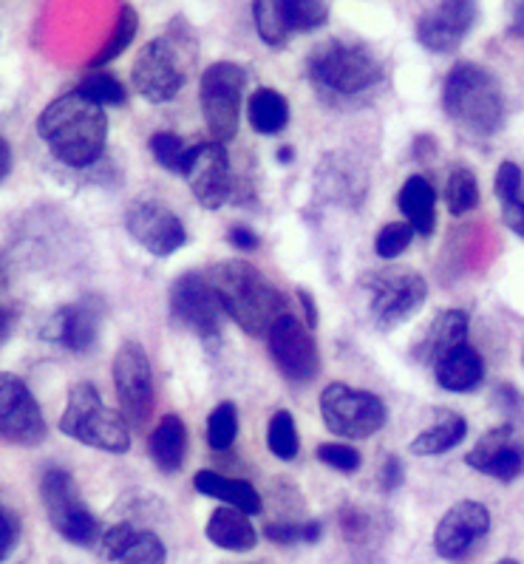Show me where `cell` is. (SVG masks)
<instances>
[{"mask_svg": "<svg viewBox=\"0 0 524 564\" xmlns=\"http://www.w3.org/2000/svg\"><path fill=\"white\" fill-rule=\"evenodd\" d=\"M37 133L54 153V160L68 167H88L106 153V108L74 88L43 108L37 117Z\"/></svg>", "mask_w": 524, "mask_h": 564, "instance_id": "1", "label": "cell"}, {"mask_svg": "<svg viewBox=\"0 0 524 564\" xmlns=\"http://www.w3.org/2000/svg\"><path fill=\"white\" fill-rule=\"evenodd\" d=\"M207 279L216 286L225 313L252 338H266L275 321L286 315L284 295L259 267L230 259L210 267Z\"/></svg>", "mask_w": 524, "mask_h": 564, "instance_id": "2", "label": "cell"}, {"mask_svg": "<svg viewBox=\"0 0 524 564\" xmlns=\"http://www.w3.org/2000/svg\"><path fill=\"white\" fill-rule=\"evenodd\" d=\"M443 111L459 133L488 140L507 122V102L499 80L479 63H457L443 83Z\"/></svg>", "mask_w": 524, "mask_h": 564, "instance_id": "3", "label": "cell"}, {"mask_svg": "<svg viewBox=\"0 0 524 564\" xmlns=\"http://www.w3.org/2000/svg\"><path fill=\"white\" fill-rule=\"evenodd\" d=\"M199 37L193 34L185 18H173L165 37L145 43L131 66V86L142 100L160 106L171 102L185 86V61L193 63Z\"/></svg>", "mask_w": 524, "mask_h": 564, "instance_id": "4", "label": "cell"}, {"mask_svg": "<svg viewBox=\"0 0 524 564\" xmlns=\"http://www.w3.org/2000/svg\"><path fill=\"white\" fill-rule=\"evenodd\" d=\"M306 74L324 97H358L383 83L385 68L372 46L360 41L318 43L306 57Z\"/></svg>", "mask_w": 524, "mask_h": 564, "instance_id": "5", "label": "cell"}, {"mask_svg": "<svg viewBox=\"0 0 524 564\" xmlns=\"http://www.w3.org/2000/svg\"><path fill=\"white\" fill-rule=\"evenodd\" d=\"M61 432L77 443L108 454H125L131 448V425H128L125 414L108 409L97 386L88 380L72 386L61 417Z\"/></svg>", "mask_w": 524, "mask_h": 564, "instance_id": "6", "label": "cell"}, {"mask_svg": "<svg viewBox=\"0 0 524 564\" xmlns=\"http://www.w3.org/2000/svg\"><path fill=\"white\" fill-rule=\"evenodd\" d=\"M41 499L52 528L77 547H91L102 539L100 522L86 508L80 488L66 468H46L41 477Z\"/></svg>", "mask_w": 524, "mask_h": 564, "instance_id": "7", "label": "cell"}, {"mask_svg": "<svg viewBox=\"0 0 524 564\" xmlns=\"http://www.w3.org/2000/svg\"><path fill=\"white\" fill-rule=\"evenodd\" d=\"M247 72L239 63L219 61L201 72L199 100L212 142L227 145L236 140L241 122V97H244Z\"/></svg>", "mask_w": 524, "mask_h": 564, "instance_id": "8", "label": "cell"}, {"mask_svg": "<svg viewBox=\"0 0 524 564\" xmlns=\"http://www.w3.org/2000/svg\"><path fill=\"white\" fill-rule=\"evenodd\" d=\"M320 417L343 440H369L385 425V403L372 392L346 383H329L320 392Z\"/></svg>", "mask_w": 524, "mask_h": 564, "instance_id": "9", "label": "cell"}, {"mask_svg": "<svg viewBox=\"0 0 524 564\" xmlns=\"http://www.w3.org/2000/svg\"><path fill=\"white\" fill-rule=\"evenodd\" d=\"M369 293V313L378 329H394L405 324L428 299V284L419 272L383 270L363 279Z\"/></svg>", "mask_w": 524, "mask_h": 564, "instance_id": "10", "label": "cell"}, {"mask_svg": "<svg viewBox=\"0 0 524 564\" xmlns=\"http://www.w3.org/2000/svg\"><path fill=\"white\" fill-rule=\"evenodd\" d=\"M167 306H171L173 324H179L196 338L216 340L221 335V321L227 313L207 275H199V272L179 275L171 286Z\"/></svg>", "mask_w": 524, "mask_h": 564, "instance_id": "11", "label": "cell"}, {"mask_svg": "<svg viewBox=\"0 0 524 564\" xmlns=\"http://www.w3.org/2000/svg\"><path fill=\"white\" fill-rule=\"evenodd\" d=\"M113 389L128 425L145 429L153 414V372L140 340H125L113 355Z\"/></svg>", "mask_w": 524, "mask_h": 564, "instance_id": "12", "label": "cell"}, {"mask_svg": "<svg viewBox=\"0 0 524 564\" xmlns=\"http://www.w3.org/2000/svg\"><path fill=\"white\" fill-rule=\"evenodd\" d=\"M46 417L18 375H0V434L9 445L34 448L46 440Z\"/></svg>", "mask_w": 524, "mask_h": 564, "instance_id": "13", "label": "cell"}, {"mask_svg": "<svg viewBox=\"0 0 524 564\" xmlns=\"http://www.w3.org/2000/svg\"><path fill=\"white\" fill-rule=\"evenodd\" d=\"M266 346H270V355H273L279 372L286 380H295V383H306V380H315L320 372V352L318 344H315L309 326L301 324L295 315H281L275 321V326L266 335Z\"/></svg>", "mask_w": 524, "mask_h": 564, "instance_id": "14", "label": "cell"}, {"mask_svg": "<svg viewBox=\"0 0 524 564\" xmlns=\"http://www.w3.org/2000/svg\"><path fill=\"white\" fill-rule=\"evenodd\" d=\"M125 227L137 245L160 259L179 252L187 241V230L179 216L156 199L133 202L125 210Z\"/></svg>", "mask_w": 524, "mask_h": 564, "instance_id": "15", "label": "cell"}, {"mask_svg": "<svg viewBox=\"0 0 524 564\" xmlns=\"http://www.w3.org/2000/svg\"><path fill=\"white\" fill-rule=\"evenodd\" d=\"M185 180L193 196L207 210H219L232 196L230 156L219 142H201L187 151Z\"/></svg>", "mask_w": 524, "mask_h": 564, "instance_id": "16", "label": "cell"}, {"mask_svg": "<svg viewBox=\"0 0 524 564\" xmlns=\"http://www.w3.org/2000/svg\"><path fill=\"white\" fill-rule=\"evenodd\" d=\"M491 531V513L482 502L465 499L445 511L434 531V551L445 562H462Z\"/></svg>", "mask_w": 524, "mask_h": 564, "instance_id": "17", "label": "cell"}, {"mask_svg": "<svg viewBox=\"0 0 524 564\" xmlns=\"http://www.w3.org/2000/svg\"><path fill=\"white\" fill-rule=\"evenodd\" d=\"M479 18L477 3L468 0H443L432 3L417 18V41L419 46L434 54H451L462 46L468 32Z\"/></svg>", "mask_w": 524, "mask_h": 564, "instance_id": "18", "label": "cell"}, {"mask_svg": "<svg viewBox=\"0 0 524 564\" xmlns=\"http://www.w3.org/2000/svg\"><path fill=\"white\" fill-rule=\"evenodd\" d=\"M465 465L499 482H513L524 474V440L516 425H496L477 440L465 454Z\"/></svg>", "mask_w": 524, "mask_h": 564, "instance_id": "19", "label": "cell"}, {"mask_svg": "<svg viewBox=\"0 0 524 564\" xmlns=\"http://www.w3.org/2000/svg\"><path fill=\"white\" fill-rule=\"evenodd\" d=\"M102 318H106V304L97 295H88V299L61 306L43 326V338L72 352H86L97 344Z\"/></svg>", "mask_w": 524, "mask_h": 564, "instance_id": "20", "label": "cell"}, {"mask_svg": "<svg viewBox=\"0 0 524 564\" xmlns=\"http://www.w3.org/2000/svg\"><path fill=\"white\" fill-rule=\"evenodd\" d=\"M462 344H468V315H465V310H445L425 329L412 355L417 364L434 366L439 358H445L451 349Z\"/></svg>", "mask_w": 524, "mask_h": 564, "instance_id": "21", "label": "cell"}, {"mask_svg": "<svg viewBox=\"0 0 524 564\" xmlns=\"http://www.w3.org/2000/svg\"><path fill=\"white\" fill-rule=\"evenodd\" d=\"M434 378L443 389L457 394H468L473 389H479V383L484 380V360L482 355L473 349L471 344H462L457 349L439 358L434 364Z\"/></svg>", "mask_w": 524, "mask_h": 564, "instance_id": "22", "label": "cell"}, {"mask_svg": "<svg viewBox=\"0 0 524 564\" xmlns=\"http://www.w3.org/2000/svg\"><path fill=\"white\" fill-rule=\"evenodd\" d=\"M148 454H151L153 465H156L160 471H179L187 457L185 420L176 417V414H165L160 423L153 425L151 437H148Z\"/></svg>", "mask_w": 524, "mask_h": 564, "instance_id": "23", "label": "cell"}, {"mask_svg": "<svg viewBox=\"0 0 524 564\" xmlns=\"http://www.w3.org/2000/svg\"><path fill=\"white\" fill-rule=\"evenodd\" d=\"M193 488L210 499H219V502L230 505V508H239L247 517H255V513L264 511V502H261V494L252 488L244 479H230L221 477L219 471H199L193 477Z\"/></svg>", "mask_w": 524, "mask_h": 564, "instance_id": "24", "label": "cell"}, {"mask_svg": "<svg viewBox=\"0 0 524 564\" xmlns=\"http://www.w3.org/2000/svg\"><path fill=\"white\" fill-rule=\"evenodd\" d=\"M397 207L419 236L437 230V191L425 176H408L397 193Z\"/></svg>", "mask_w": 524, "mask_h": 564, "instance_id": "25", "label": "cell"}, {"mask_svg": "<svg viewBox=\"0 0 524 564\" xmlns=\"http://www.w3.org/2000/svg\"><path fill=\"white\" fill-rule=\"evenodd\" d=\"M205 533L216 547H221V551L250 553L255 551V544H259V533H255L252 522L247 519V513L239 511V508H230V505H227V508H219V511H212Z\"/></svg>", "mask_w": 524, "mask_h": 564, "instance_id": "26", "label": "cell"}, {"mask_svg": "<svg viewBox=\"0 0 524 564\" xmlns=\"http://www.w3.org/2000/svg\"><path fill=\"white\" fill-rule=\"evenodd\" d=\"M465 434H468V423H465L462 414L451 412V409H439V412H434V423L412 440V454L439 457V454L457 448Z\"/></svg>", "mask_w": 524, "mask_h": 564, "instance_id": "27", "label": "cell"}, {"mask_svg": "<svg viewBox=\"0 0 524 564\" xmlns=\"http://www.w3.org/2000/svg\"><path fill=\"white\" fill-rule=\"evenodd\" d=\"M247 122L252 126V131L275 137L290 126V102L275 88H255L247 97Z\"/></svg>", "mask_w": 524, "mask_h": 564, "instance_id": "28", "label": "cell"}, {"mask_svg": "<svg viewBox=\"0 0 524 564\" xmlns=\"http://www.w3.org/2000/svg\"><path fill=\"white\" fill-rule=\"evenodd\" d=\"M137 32H140V14H137V9H133L131 3H122L120 12H117V21H113V32L108 34V41L102 43L100 52L94 54L91 63H88L91 72H100L102 66L117 61V57L131 46Z\"/></svg>", "mask_w": 524, "mask_h": 564, "instance_id": "29", "label": "cell"}, {"mask_svg": "<svg viewBox=\"0 0 524 564\" xmlns=\"http://www.w3.org/2000/svg\"><path fill=\"white\" fill-rule=\"evenodd\" d=\"M479 199H482V193H479V182L473 176V171H468V167H454L448 182H445V205H448V213L451 216H465V213L477 210Z\"/></svg>", "mask_w": 524, "mask_h": 564, "instance_id": "30", "label": "cell"}, {"mask_svg": "<svg viewBox=\"0 0 524 564\" xmlns=\"http://www.w3.org/2000/svg\"><path fill=\"white\" fill-rule=\"evenodd\" d=\"M252 18H255V29H259V37L270 48H284L290 43V26L284 21V12H281V0H259L252 3Z\"/></svg>", "mask_w": 524, "mask_h": 564, "instance_id": "31", "label": "cell"}, {"mask_svg": "<svg viewBox=\"0 0 524 564\" xmlns=\"http://www.w3.org/2000/svg\"><path fill=\"white\" fill-rule=\"evenodd\" d=\"M281 12L290 32H315L329 21V3L324 0H281Z\"/></svg>", "mask_w": 524, "mask_h": 564, "instance_id": "32", "label": "cell"}, {"mask_svg": "<svg viewBox=\"0 0 524 564\" xmlns=\"http://www.w3.org/2000/svg\"><path fill=\"white\" fill-rule=\"evenodd\" d=\"M239 434V409L232 400H221L207 417V443L212 452H227Z\"/></svg>", "mask_w": 524, "mask_h": 564, "instance_id": "33", "label": "cell"}, {"mask_svg": "<svg viewBox=\"0 0 524 564\" xmlns=\"http://www.w3.org/2000/svg\"><path fill=\"white\" fill-rule=\"evenodd\" d=\"M266 445L270 452L279 459L290 463V459L298 457L301 452V437L298 429H295V417L290 412H275L266 425Z\"/></svg>", "mask_w": 524, "mask_h": 564, "instance_id": "34", "label": "cell"}, {"mask_svg": "<svg viewBox=\"0 0 524 564\" xmlns=\"http://www.w3.org/2000/svg\"><path fill=\"white\" fill-rule=\"evenodd\" d=\"M77 91L102 108L122 106V102L128 100L125 86H122V83L108 72H88L80 80V86H77Z\"/></svg>", "mask_w": 524, "mask_h": 564, "instance_id": "35", "label": "cell"}, {"mask_svg": "<svg viewBox=\"0 0 524 564\" xmlns=\"http://www.w3.org/2000/svg\"><path fill=\"white\" fill-rule=\"evenodd\" d=\"M148 148H151L153 160L160 162L165 171L182 173V176H185L187 151H190V148L182 142V137H176V133L171 131H156L151 140H148Z\"/></svg>", "mask_w": 524, "mask_h": 564, "instance_id": "36", "label": "cell"}, {"mask_svg": "<svg viewBox=\"0 0 524 564\" xmlns=\"http://www.w3.org/2000/svg\"><path fill=\"white\" fill-rule=\"evenodd\" d=\"M264 536L275 544H315L324 536V524L320 522H270L264 524Z\"/></svg>", "mask_w": 524, "mask_h": 564, "instance_id": "37", "label": "cell"}, {"mask_svg": "<svg viewBox=\"0 0 524 564\" xmlns=\"http://www.w3.org/2000/svg\"><path fill=\"white\" fill-rule=\"evenodd\" d=\"M412 239L414 227L408 225V221H392V225H385L383 230L374 236V252H378L380 259L392 261L412 247Z\"/></svg>", "mask_w": 524, "mask_h": 564, "instance_id": "38", "label": "cell"}, {"mask_svg": "<svg viewBox=\"0 0 524 564\" xmlns=\"http://www.w3.org/2000/svg\"><path fill=\"white\" fill-rule=\"evenodd\" d=\"M167 551L162 539L151 531H140L133 544L122 553V558L117 564H165Z\"/></svg>", "mask_w": 524, "mask_h": 564, "instance_id": "39", "label": "cell"}, {"mask_svg": "<svg viewBox=\"0 0 524 564\" xmlns=\"http://www.w3.org/2000/svg\"><path fill=\"white\" fill-rule=\"evenodd\" d=\"M137 533L140 531H137L131 522H120V524H113V528H108L100 539L102 562H120L122 553H125L133 544V539H137Z\"/></svg>", "mask_w": 524, "mask_h": 564, "instance_id": "40", "label": "cell"}, {"mask_svg": "<svg viewBox=\"0 0 524 564\" xmlns=\"http://www.w3.org/2000/svg\"><path fill=\"white\" fill-rule=\"evenodd\" d=\"M318 459L324 465H329V468H335V471H343V474L358 471L360 463H363L358 448H352V445H346V443H320Z\"/></svg>", "mask_w": 524, "mask_h": 564, "instance_id": "41", "label": "cell"}, {"mask_svg": "<svg viewBox=\"0 0 524 564\" xmlns=\"http://www.w3.org/2000/svg\"><path fill=\"white\" fill-rule=\"evenodd\" d=\"M518 193H522V167L516 162H502L496 171V196L502 205H507L518 202Z\"/></svg>", "mask_w": 524, "mask_h": 564, "instance_id": "42", "label": "cell"}, {"mask_svg": "<svg viewBox=\"0 0 524 564\" xmlns=\"http://www.w3.org/2000/svg\"><path fill=\"white\" fill-rule=\"evenodd\" d=\"M18 539H21V517L12 508H3L0 511V558L3 562L12 556Z\"/></svg>", "mask_w": 524, "mask_h": 564, "instance_id": "43", "label": "cell"}, {"mask_svg": "<svg viewBox=\"0 0 524 564\" xmlns=\"http://www.w3.org/2000/svg\"><path fill=\"white\" fill-rule=\"evenodd\" d=\"M400 485H403V465L397 457H385L383 468H380V488L392 494Z\"/></svg>", "mask_w": 524, "mask_h": 564, "instance_id": "44", "label": "cell"}, {"mask_svg": "<svg viewBox=\"0 0 524 564\" xmlns=\"http://www.w3.org/2000/svg\"><path fill=\"white\" fill-rule=\"evenodd\" d=\"M227 241H230L232 247H239V250H259V245H261L259 236H255V232L244 225L230 227V232H227Z\"/></svg>", "mask_w": 524, "mask_h": 564, "instance_id": "45", "label": "cell"}, {"mask_svg": "<svg viewBox=\"0 0 524 564\" xmlns=\"http://www.w3.org/2000/svg\"><path fill=\"white\" fill-rule=\"evenodd\" d=\"M502 219H504V225L516 232V236H522L524 239V202L522 199L502 205Z\"/></svg>", "mask_w": 524, "mask_h": 564, "instance_id": "46", "label": "cell"}, {"mask_svg": "<svg viewBox=\"0 0 524 564\" xmlns=\"http://www.w3.org/2000/svg\"><path fill=\"white\" fill-rule=\"evenodd\" d=\"M298 299H301V304H304L306 326H309V329H318L320 318H318V304H315L313 293H309V290H304V286H298Z\"/></svg>", "mask_w": 524, "mask_h": 564, "instance_id": "47", "label": "cell"}, {"mask_svg": "<svg viewBox=\"0 0 524 564\" xmlns=\"http://www.w3.org/2000/svg\"><path fill=\"white\" fill-rule=\"evenodd\" d=\"M340 517H343L340 519V524H343V531L349 539H354L360 531H363V517H360L358 511H343Z\"/></svg>", "mask_w": 524, "mask_h": 564, "instance_id": "48", "label": "cell"}, {"mask_svg": "<svg viewBox=\"0 0 524 564\" xmlns=\"http://www.w3.org/2000/svg\"><path fill=\"white\" fill-rule=\"evenodd\" d=\"M9 173H12V145L9 140H0V176L9 180Z\"/></svg>", "mask_w": 524, "mask_h": 564, "instance_id": "49", "label": "cell"}, {"mask_svg": "<svg viewBox=\"0 0 524 564\" xmlns=\"http://www.w3.org/2000/svg\"><path fill=\"white\" fill-rule=\"evenodd\" d=\"M511 32L516 34V37H522V41H524V3H518V7L513 9V23H511Z\"/></svg>", "mask_w": 524, "mask_h": 564, "instance_id": "50", "label": "cell"}, {"mask_svg": "<svg viewBox=\"0 0 524 564\" xmlns=\"http://www.w3.org/2000/svg\"><path fill=\"white\" fill-rule=\"evenodd\" d=\"M279 162H293V148H281Z\"/></svg>", "mask_w": 524, "mask_h": 564, "instance_id": "51", "label": "cell"}, {"mask_svg": "<svg viewBox=\"0 0 524 564\" xmlns=\"http://www.w3.org/2000/svg\"><path fill=\"white\" fill-rule=\"evenodd\" d=\"M496 564H522V562H516V558H499Z\"/></svg>", "mask_w": 524, "mask_h": 564, "instance_id": "52", "label": "cell"}]
</instances>
